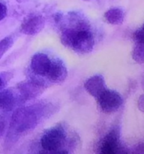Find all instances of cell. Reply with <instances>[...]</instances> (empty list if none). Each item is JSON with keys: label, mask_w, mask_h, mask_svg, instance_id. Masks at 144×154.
<instances>
[{"label": "cell", "mask_w": 144, "mask_h": 154, "mask_svg": "<svg viewBox=\"0 0 144 154\" xmlns=\"http://www.w3.org/2000/svg\"><path fill=\"white\" fill-rule=\"evenodd\" d=\"M52 65V60L46 54L38 53L31 60V69L36 75L40 77H47Z\"/></svg>", "instance_id": "6"}, {"label": "cell", "mask_w": 144, "mask_h": 154, "mask_svg": "<svg viewBox=\"0 0 144 154\" xmlns=\"http://www.w3.org/2000/svg\"><path fill=\"white\" fill-rule=\"evenodd\" d=\"M99 106L105 113H112L119 109L123 103L121 95L115 90L106 89L98 98Z\"/></svg>", "instance_id": "4"}, {"label": "cell", "mask_w": 144, "mask_h": 154, "mask_svg": "<svg viewBox=\"0 0 144 154\" xmlns=\"http://www.w3.org/2000/svg\"><path fill=\"white\" fill-rule=\"evenodd\" d=\"M141 29H143V30H144V23H143V26H142V28H141Z\"/></svg>", "instance_id": "23"}, {"label": "cell", "mask_w": 144, "mask_h": 154, "mask_svg": "<svg viewBox=\"0 0 144 154\" xmlns=\"http://www.w3.org/2000/svg\"><path fill=\"white\" fill-rule=\"evenodd\" d=\"M122 149L118 130L112 129L102 139L98 154H119Z\"/></svg>", "instance_id": "5"}, {"label": "cell", "mask_w": 144, "mask_h": 154, "mask_svg": "<svg viewBox=\"0 0 144 154\" xmlns=\"http://www.w3.org/2000/svg\"><path fill=\"white\" fill-rule=\"evenodd\" d=\"M12 78V75L9 72H2L0 73V91L4 90L7 83Z\"/></svg>", "instance_id": "15"}, {"label": "cell", "mask_w": 144, "mask_h": 154, "mask_svg": "<svg viewBox=\"0 0 144 154\" xmlns=\"http://www.w3.org/2000/svg\"><path fill=\"white\" fill-rule=\"evenodd\" d=\"M65 139V132L58 126L46 130L40 138V145L48 152H56L60 148Z\"/></svg>", "instance_id": "3"}, {"label": "cell", "mask_w": 144, "mask_h": 154, "mask_svg": "<svg viewBox=\"0 0 144 154\" xmlns=\"http://www.w3.org/2000/svg\"><path fill=\"white\" fill-rule=\"evenodd\" d=\"M84 88L88 94L97 99L107 89L103 76L98 75L88 78L84 84Z\"/></svg>", "instance_id": "9"}, {"label": "cell", "mask_w": 144, "mask_h": 154, "mask_svg": "<svg viewBox=\"0 0 144 154\" xmlns=\"http://www.w3.org/2000/svg\"><path fill=\"white\" fill-rule=\"evenodd\" d=\"M132 57L137 63H144V43H136L132 53Z\"/></svg>", "instance_id": "14"}, {"label": "cell", "mask_w": 144, "mask_h": 154, "mask_svg": "<svg viewBox=\"0 0 144 154\" xmlns=\"http://www.w3.org/2000/svg\"><path fill=\"white\" fill-rule=\"evenodd\" d=\"M38 120V114L34 108H19L12 115L10 128L17 133H22L34 129Z\"/></svg>", "instance_id": "2"}, {"label": "cell", "mask_w": 144, "mask_h": 154, "mask_svg": "<svg viewBox=\"0 0 144 154\" xmlns=\"http://www.w3.org/2000/svg\"><path fill=\"white\" fill-rule=\"evenodd\" d=\"M104 17L109 23L118 25L121 24L124 20V12L119 8H112L105 12Z\"/></svg>", "instance_id": "12"}, {"label": "cell", "mask_w": 144, "mask_h": 154, "mask_svg": "<svg viewBox=\"0 0 144 154\" xmlns=\"http://www.w3.org/2000/svg\"><path fill=\"white\" fill-rule=\"evenodd\" d=\"M8 7L5 4L0 2V21L3 20L7 17Z\"/></svg>", "instance_id": "17"}, {"label": "cell", "mask_w": 144, "mask_h": 154, "mask_svg": "<svg viewBox=\"0 0 144 154\" xmlns=\"http://www.w3.org/2000/svg\"><path fill=\"white\" fill-rule=\"evenodd\" d=\"M18 93L11 88L0 91V108L3 111H10L16 107L19 100Z\"/></svg>", "instance_id": "10"}, {"label": "cell", "mask_w": 144, "mask_h": 154, "mask_svg": "<svg viewBox=\"0 0 144 154\" xmlns=\"http://www.w3.org/2000/svg\"><path fill=\"white\" fill-rule=\"evenodd\" d=\"M14 43V39L11 35L4 37L0 41V59L2 58L5 53L8 52V51L13 46Z\"/></svg>", "instance_id": "13"}, {"label": "cell", "mask_w": 144, "mask_h": 154, "mask_svg": "<svg viewBox=\"0 0 144 154\" xmlns=\"http://www.w3.org/2000/svg\"><path fill=\"white\" fill-rule=\"evenodd\" d=\"M134 154H144V145H139L135 149Z\"/></svg>", "instance_id": "20"}, {"label": "cell", "mask_w": 144, "mask_h": 154, "mask_svg": "<svg viewBox=\"0 0 144 154\" xmlns=\"http://www.w3.org/2000/svg\"><path fill=\"white\" fill-rule=\"evenodd\" d=\"M67 75V68L62 60L56 59L52 61V65L47 75V78L53 82L60 83L65 80Z\"/></svg>", "instance_id": "11"}, {"label": "cell", "mask_w": 144, "mask_h": 154, "mask_svg": "<svg viewBox=\"0 0 144 154\" xmlns=\"http://www.w3.org/2000/svg\"><path fill=\"white\" fill-rule=\"evenodd\" d=\"M45 20L40 15H30L27 17L20 26L21 32L27 35H34L40 32L44 26Z\"/></svg>", "instance_id": "7"}, {"label": "cell", "mask_w": 144, "mask_h": 154, "mask_svg": "<svg viewBox=\"0 0 144 154\" xmlns=\"http://www.w3.org/2000/svg\"><path fill=\"white\" fill-rule=\"evenodd\" d=\"M61 42L67 48L80 54H88L94 45L92 33L85 27L65 29L61 35Z\"/></svg>", "instance_id": "1"}, {"label": "cell", "mask_w": 144, "mask_h": 154, "mask_svg": "<svg viewBox=\"0 0 144 154\" xmlns=\"http://www.w3.org/2000/svg\"><path fill=\"white\" fill-rule=\"evenodd\" d=\"M5 122L2 120H0V138L4 135L5 132Z\"/></svg>", "instance_id": "19"}, {"label": "cell", "mask_w": 144, "mask_h": 154, "mask_svg": "<svg viewBox=\"0 0 144 154\" xmlns=\"http://www.w3.org/2000/svg\"><path fill=\"white\" fill-rule=\"evenodd\" d=\"M43 84L37 81H27L21 82L17 85L20 96L22 100H28L39 96L42 93Z\"/></svg>", "instance_id": "8"}, {"label": "cell", "mask_w": 144, "mask_h": 154, "mask_svg": "<svg viewBox=\"0 0 144 154\" xmlns=\"http://www.w3.org/2000/svg\"><path fill=\"white\" fill-rule=\"evenodd\" d=\"M55 154H69L68 152L66 151V150H61V151H58Z\"/></svg>", "instance_id": "21"}, {"label": "cell", "mask_w": 144, "mask_h": 154, "mask_svg": "<svg viewBox=\"0 0 144 154\" xmlns=\"http://www.w3.org/2000/svg\"><path fill=\"white\" fill-rule=\"evenodd\" d=\"M137 105L139 109L140 110L142 113H144V94L140 96L139 99H138Z\"/></svg>", "instance_id": "18"}, {"label": "cell", "mask_w": 144, "mask_h": 154, "mask_svg": "<svg viewBox=\"0 0 144 154\" xmlns=\"http://www.w3.org/2000/svg\"><path fill=\"white\" fill-rule=\"evenodd\" d=\"M134 38L136 43H144V30L142 29L136 30L134 34Z\"/></svg>", "instance_id": "16"}, {"label": "cell", "mask_w": 144, "mask_h": 154, "mask_svg": "<svg viewBox=\"0 0 144 154\" xmlns=\"http://www.w3.org/2000/svg\"><path fill=\"white\" fill-rule=\"evenodd\" d=\"M16 2H19V3H23V2H28V0H15Z\"/></svg>", "instance_id": "22"}, {"label": "cell", "mask_w": 144, "mask_h": 154, "mask_svg": "<svg viewBox=\"0 0 144 154\" xmlns=\"http://www.w3.org/2000/svg\"><path fill=\"white\" fill-rule=\"evenodd\" d=\"M85 1H90V0H85Z\"/></svg>", "instance_id": "24"}]
</instances>
